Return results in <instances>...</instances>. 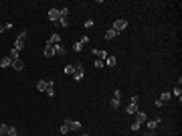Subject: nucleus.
Returning <instances> with one entry per match:
<instances>
[{"mask_svg":"<svg viewBox=\"0 0 182 136\" xmlns=\"http://www.w3.org/2000/svg\"><path fill=\"white\" fill-rule=\"evenodd\" d=\"M126 27H128V20H124V18H117V20L113 22V27H111V29H113L115 33H122Z\"/></svg>","mask_w":182,"mask_h":136,"instance_id":"nucleus-1","label":"nucleus"},{"mask_svg":"<svg viewBox=\"0 0 182 136\" xmlns=\"http://www.w3.org/2000/svg\"><path fill=\"white\" fill-rule=\"evenodd\" d=\"M59 18H61V12H59V8H51V10H49V20L55 25V22H59Z\"/></svg>","mask_w":182,"mask_h":136,"instance_id":"nucleus-2","label":"nucleus"},{"mask_svg":"<svg viewBox=\"0 0 182 136\" xmlns=\"http://www.w3.org/2000/svg\"><path fill=\"white\" fill-rule=\"evenodd\" d=\"M134 116H136V122H138V124H146V122H148V116H146V112H140V110H138Z\"/></svg>","mask_w":182,"mask_h":136,"instance_id":"nucleus-3","label":"nucleus"},{"mask_svg":"<svg viewBox=\"0 0 182 136\" xmlns=\"http://www.w3.org/2000/svg\"><path fill=\"white\" fill-rule=\"evenodd\" d=\"M91 53H93V55H97V59H101V61H105V59L109 57V53H107V51H103V49H99V51H97V49H93Z\"/></svg>","mask_w":182,"mask_h":136,"instance_id":"nucleus-4","label":"nucleus"},{"mask_svg":"<svg viewBox=\"0 0 182 136\" xmlns=\"http://www.w3.org/2000/svg\"><path fill=\"white\" fill-rule=\"evenodd\" d=\"M24 67H26V65H24V61H22V59H16V61H12V69H14V71H22Z\"/></svg>","mask_w":182,"mask_h":136,"instance_id":"nucleus-5","label":"nucleus"},{"mask_svg":"<svg viewBox=\"0 0 182 136\" xmlns=\"http://www.w3.org/2000/svg\"><path fill=\"white\" fill-rule=\"evenodd\" d=\"M65 124H67V126H69V130H73V132L81 128V124H79L77 120H65Z\"/></svg>","mask_w":182,"mask_h":136,"instance_id":"nucleus-6","label":"nucleus"},{"mask_svg":"<svg viewBox=\"0 0 182 136\" xmlns=\"http://www.w3.org/2000/svg\"><path fill=\"white\" fill-rule=\"evenodd\" d=\"M10 65H12V59H10L8 55H4V57L0 59V67L4 69V67H10Z\"/></svg>","mask_w":182,"mask_h":136,"instance_id":"nucleus-7","label":"nucleus"},{"mask_svg":"<svg viewBox=\"0 0 182 136\" xmlns=\"http://www.w3.org/2000/svg\"><path fill=\"white\" fill-rule=\"evenodd\" d=\"M158 124H160V118H156V120H148V122H146L148 130H156V128H158Z\"/></svg>","mask_w":182,"mask_h":136,"instance_id":"nucleus-8","label":"nucleus"},{"mask_svg":"<svg viewBox=\"0 0 182 136\" xmlns=\"http://www.w3.org/2000/svg\"><path fill=\"white\" fill-rule=\"evenodd\" d=\"M117 35H119V33H115L113 29H107V31H105V39H107V41H113Z\"/></svg>","mask_w":182,"mask_h":136,"instance_id":"nucleus-9","label":"nucleus"},{"mask_svg":"<svg viewBox=\"0 0 182 136\" xmlns=\"http://www.w3.org/2000/svg\"><path fill=\"white\" fill-rule=\"evenodd\" d=\"M55 27H63V29H67V27H69L67 16H61V18H59V22H55Z\"/></svg>","mask_w":182,"mask_h":136,"instance_id":"nucleus-10","label":"nucleus"},{"mask_svg":"<svg viewBox=\"0 0 182 136\" xmlns=\"http://www.w3.org/2000/svg\"><path fill=\"white\" fill-rule=\"evenodd\" d=\"M83 75H85V71H83V69H75L73 79H75V81H81V79H83Z\"/></svg>","mask_w":182,"mask_h":136,"instance_id":"nucleus-11","label":"nucleus"},{"mask_svg":"<svg viewBox=\"0 0 182 136\" xmlns=\"http://www.w3.org/2000/svg\"><path fill=\"white\" fill-rule=\"evenodd\" d=\"M45 55H47V57H53V55H55V45L47 43V47H45Z\"/></svg>","mask_w":182,"mask_h":136,"instance_id":"nucleus-12","label":"nucleus"},{"mask_svg":"<svg viewBox=\"0 0 182 136\" xmlns=\"http://www.w3.org/2000/svg\"><path fill=\"white\" fill-rule=\"evenodd\" d=\"M47 88H49V81H45V79L37 81V90L39 91H47Z\"/></svg>","mask_w":182,"mask_h":136,"instance_id":"nucleus-13","label":"nucleus"},{"mask_svg":"<svg viewBox=\"0 0 182 136\" xmlns=\"http://www.w3.org/2000/svg\"><path fill=\"white\" fill-rule=\"evenodd\" d=\"M115 63H117V57H115V55H109V57L105 59V65H109V67H113Z\"/></svg>","mask_w":182,"mask_h":136,"instance_id":"nucleus-14","label":"nucleus"},{"mask_svg":"<svg viewBox=\"0 0 182 136\" xmlns=\"http://www.w3.org/2000/svg\"><path fill=\"white\" fill-rule=\"evenodd\" d=\"M170 97H172V93H170V91H162L160 102H162V104H166V102H170Z\"/></svg>","mask_w":182,"mask_h":136,"instance_id":"nucleus-15","label":"nucleus"},{"mask_svg":"<svg viewBox=\"0 0 182 136\" xmlns=\"http://www.w3.org/2000/svg\"><path fill=\"white\" fill-rule=\"evenodd\" d=\"M14 49L20 53V51L24 49V41H22V39H16V41H14Z\"/></svg>","mask_w":182,"mask_h":136,"instance_id":"nucleus-16","label":"nucleus"},{"mask_svg":"<svg viewBox=\"0 0 182 136\" xmlns=\"http://www.w3.org/2000/svg\"><path fill=\"white\" fill-rule=\"evenodd\" d=\"M49 43H51V45H59V43H61V37H59V35L55 33V35H51V39H49Z\"/></svg>","mask_w":182,"mask_h":136,"instance_id":"nucleus-17","label":"nucleus"},{"mask_svg":"<svg viewBox=\"0 0 182 136\" xmlns=\"http://www.w3.org/2000/svg\"><path fill=\"white\" fill-rule=\"evenodd\" d=\"M8 57H10V59H12V61H16V59H20V55H18V51H16V49H14V47H12V49H10V53H8Z\"/></svg>","mask_w":182,"mask_h":136,"instance_id":"nucleus-18","label":"nucleus"},{"mask_svg":"<svg viewBox=\"0 0 182 136\" xmlns=\"http://www.w3.org/2000/svg\"><path fill=\"white\" fill-rule=\"evenodd\" d=\"M172 95H176V97H178V102L182 100V88H180V86H176V88L172 90Z\"/></svg>","mask_w":182,"mask_h":136,"instance_id":"nucleus-19","label":"nucleus"},{"mask_svg":"<svg viewBox=\"0 0 182 136\" xmlns=\"http://www.w3.org/2000/svg\"><path fill=\"white\" fill-rule=\"evenodd\" d=\"M126 112H128V114H130V116H134V114H136V112H138V104H130V106H128V110H126Z\"/></svg>","mask_w":182,"mask_h":136,"instance_id":"nucleus-20","label":"nucleus"},{"mask_svg":"<svg viewBox=\"0 0 182 136\" xmlns=\"http://www.w3.org/2000/svg\"><path fill=\"white\" fill-rule=\"evenodd\" d=\"M8 130H10L8 124H0V134H2V136H8Z\"/></svg>","mask_w":182,"mask_h":136,"instance_id":"nucleus-21","label":"nucleus"},{"mask_svg":"<svg viewBox=\"0 0 182 136\" xmlns=\"http://www.w3.org/2000/svg\"><path fill=\"white\" fill-rule=\"evenodd\" d=\"M55 55H65V47L61 45V43H59V45H55Z\"/></svg>","mask_w":182,"mask_h":136,"instance_id":"nucleus-22","label":"nucleus"},{"mask_svg":"<svg viewBox=\"0 0 182 136\" xmlns=\"http://www.w3.org/2000/svg\"><path fill=\"white\" fill-rule=\"evenodd\" d=\"M65 73H67V75H73V73H75V65H67V67H65Z\"/></svg>","mask_w":182,"mask_h":136,"instance_id":"nucleus-23","label":"nucleus"},{"mask_svg":"<svg viewBox=\"0 0 182 136\" xmlns=\"http://www.w3.org/2000/svg\"><path fill=\"white\" fill-rule=\"evenodd\" d=\"M73 51H75V53H79V51H83V45H81L79 41H77V43H73Z\"/></svg>","mask_w":182,"mask_h":136,"instance_id":"nucleus-24","label":"nucleus"},{"mask_svg":"<svg viewBox=\"0 0 182 136\" xmlns=\"http://www.w3.org/2000/svg\"><path fill=\"white\" fill-rule=\"evenodd\" d=\"M95 67H97V69H103V67H105V61H101V59H95Z\"/></svg>","mask_w":182,"mask_h":136,"instance_id":"nucleus-25","label":"nucleus"},{"mask_svg":"<svg viewBox=\"0 0 182 136\" xmlns=\"http://www.w3.org/2000/svg\"><path fill=\"white\" fill-rule=\"evenodd\" d=\"M113 100H122V90H113Z\"/></svg>","mask_w":182,"mask_h":136,"instance_id":"nucleus-26","label":"nucleus"},{"mask_svg":"<svg viewBox=\"0 0 182 136\" xmlns=\"http://www.w3.org/2000/svg\"><path fill=\"white\" fill-rule=\"evenodd\" d=\"M130 128H132V132H138V130L142 128V124H138V122H132V126H130Z\"/></svg>","mask_w":182,"mask_h":136,"instance_id":"nucleus-27","label":"nucleus"},{"mask_svg":"<svg viewBox=\"0 0 182 136\" xmlns=\"http://www.w3.org/2000/svg\"><path fill=\"white\" fill-rule=\"evenodd\" d=\"M119 106H122V102H119V100H111V108H113V110H117Z\"/></svg>","mask_w":182,"mask_h":136,"instance_id":"nucleus-28","label":"nucleus"},{"mask_svg":"<svg viewBox=\"0 0 182 136\" xmlns=\"http://www.w3.org/2000/svg\"><path fill=\"white\" fill-rule=\"evenodd\" d=\"M83 25H85V29H93V25H95V22H93L91 18H87V20H85Z\"/></svg>","mask_w":182,"mask_h":136,"instance_id":"nucleus-29","label":"nucleus"},{"mask_svg":"<svg viewBox=\"0 0 182 136\" xmlns=\"http://www.w3.org/2000/svg\"><path fill=\"white\" fill-rule=\"evenodd\" d=\"M47 95H49V97H53V95H55V90H53V86H49V88H47V91H45Z\"/></svg>","mask_w":182,"mask_h":136,"instance_id":"nucleus-30","label":"nucleus"},{"mask_svg":"<svg viewBox=\"0 0 182 136\" xmlns=\"http://www.w3.org/2000/svg\"><path fill=\"white\" fill-rule=\"evenodd\" d=\"M59 12H61V16H67V14H69V8L63 6V8H59Z\"/></svg>","mask_w":182,"mask_h":136,"instance_id":"nucleus-31","label":"nucleus"},{"mask_svg":"<svg viewBox=\"0 0 182 136\" xmlns=\"http://www.w3.org/2000/svg\"><path fill=\"white\" fill-rule=\"evenodd\" d=\"M26 35H28V31L24 29V31H20V33H18V39H22V41H24V39H26Z\"/></svg>","mask_w":182,"mask_h":136,"instance_id":"nucleus-32","label":"nucleus"},{"mask_svg":"<svg viewBox=\"0 0 182 136\" xmlns=\"http://www.w3.org/2000/svg\"><path fill=\"white\" fill-rule=\"evenodd\" d=\"M69 132H71V130H69V126H67V124H63V126H61V134H69Z\"/></svg>","mask_w":182,"mask_h":136,"instance_id":"nucleus-33","label":"nucleus"},{"mask_svg":"<svg viewBox=\"0 0 182 136\" xmlns=\"http://www.w3.org/2000/svg\"><path fill=\"white\" fill-rule=\"evenodd\" d=\"M8 136H16V128H12V126H10V130H8Z\"/></svg>","mask_w":182,"mask_h":136,"instance_id":"nucleus-34","label":"nucleus"},{"mask_svg":"<svg viewBox=\"0 0 182 136\" xmlns=\"http://www.w3.org/2000/svg\"><path fill=\"white\" fill-rule=\"evenodd\" d=\"M81 45H85V43H89V37H81V41H79Z\"/></svg>","mask_w":182,"mask_h":136,"instance_id":"nucleus-35","label":"nucleus"},{"mask_svg":"<svg viewBox=\"0 0 182 136\" xmlns=\"http://www.w3.org/2000/svg\"><path fill=\"white\" fill-rule=\"evenodd\" d=\"M144 136H156V130H148V132H146Z\"/></svg>","mask_w":182,"mask_h":136,"instance_id":"nucleus-36","label":"nucleus"},{"mask_svg":"<svg viewBox=\"0 0 182 136\" xmlns=\"http://www.w3.org/2000/svg\"><path fill=\"white\" fill-rule=\"evenodd\" d=\"M4 31H6V29H4V25H0V33H4Z\"/></svg>","mask_w":182,"mask_h":136,"instance_id":"nucleus-37","label":"nucleus"},{"mask_svg":"<svg viewBox=\"0 0 182 136\" xmlns=\"http://www.w3.org/2000/svg\"><path fill=\"white\" fill-rule=\"evenodd\" d=\"M83 136H89V134H83Z\"/></svg>","mask_w":182,"mask_h":136,"instance_id":"nucleus-38","label":"nucleus"},{"mask_svg":"<svg viewBox=\"0 0 182 136\" xmlns=\"http://www.w3.org/2000/svg\"><path fill=\"white\" fill-rule=\"evenodd\" d=\"M16 136H20V134H16Z\"/></svg>","mask_w":182,"mask_h":136,"instance_id":"nucleus-39","label":"nucleus"},{"mask_svg":"<svg viewBox=\"0 0 182 136\" xmlns=\"http://www.w3.org/2000/svg\"><path fill=\"white\" fill-rule=\"evenodd\" d=\"M0 136H2V134H0Z\"/></svg>","mask_w":182,"mask_h":136,"instance_id":"nucleus-40","label":"nucleus"}]
</instances>
